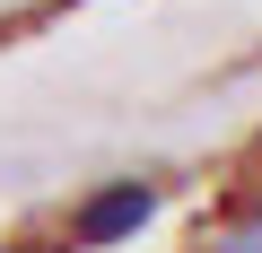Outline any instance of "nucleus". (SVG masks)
<instances>
[{
    "mask_svg": "<svg viewBox=\"0 0 262 253\" xmlns=\"http://www.w3.org/2000/svg\"><path fill=\"white\" fill-rule=\"evenodd\" d=\"M158 183L149 175H114V183H96V192H79V210H70V244L79 253H114V244H131L149 218H158Z\"/></svg>",
    "mask_w": 262,
    "mask_h": 253,
    "instance_id": "nucleus-1",
    "label": "nucleus"
},
{
    "mask_svg": "<svg viewBox=\"0 0 262 253\" xmlns=\"http://www.w3.org/2000/svg\"><path fill=\"white\" fill-rule=\"evenodd\" d=\"M219 253H262V210H245V218L227 227V244H219Z\"/></svg>",
    "mask_w": 262,
    "mask_h": 253,
    "instance_id": "nucleus-2",
    "label": "nucleus"
}]
</instances>
